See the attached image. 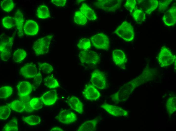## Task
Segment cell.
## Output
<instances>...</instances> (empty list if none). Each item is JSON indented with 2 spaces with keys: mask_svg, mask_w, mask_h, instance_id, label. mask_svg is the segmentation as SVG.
<instances>
[{
  "mask_svg": "<svg viewBox=\"0 0 176 131\" xmlns=\"http://www.w3.org/2000/svg\"><path fill=\"white\" fill-rule=\"evenodd\" d=\"M14 37L13 36H9L4 34L0 36V57L3 61H7L10 57Z\"/></svg>",
  "mask_w": 176,
  "mask_h": 131,
  "instance_id": "cell-1",
  "label": "cell"
},
{
  "mask_svg": "<svg viewBox=\"0 0 176 131\" xmlns=\"http://www.w3.org/2000/svg\"><path fill=\"white\" fill-rule=\"evenodd\" d=\"M115 32L125 41H132L134 37V29L131 25L125 21L116 29Z\"/></svg>",
  "mask_w": 176,
  "mask_h": 131,
  "instance_id": "cell-2",
  "label": "cell"
},
{
  "mask_svg": "<svg viewBox=\"0 0 176 131\" xmlns=\"http://www.w3.org/2000/svg\"><path fill=\"white\" fill-rule=\"evenodd\" d=\"M158 60L161 67H167L173 63H176V56L167 48L163 46L159 52Z\"/></svg>",
  "mask_w": 176,
  "mask_h": 131,
  "instance_id": "cell-3",
  "label": "cell"
},
{
  "mask_svg": "<svg viewBox=\"0 0 176 131\" xmlns=\"http://www.w3.org/2000/svg\"><path fill=\"white\" fill-rule=\"evenodd\" d=\"M53 37L52 35H48L38 39L34 43L33 48L37 55H43L48 52Z\"/></svg>",
  "mask_w": 176,
  "mask_h": 131,
  "instance_id": "cell-4",
  "label": "cell"
},
{
  "mask_svg": "<svg viewBox=\"0 0 176 131\" xmlns=\"http://www.w3.org/2000/svg\"><path fill=\"white\" fill-rule=\"evenodd\" d=\"M79 57L81 63L92 66L97 65L100 60L99 56L96 52L89 50L81 51Z\"/></svg>",
  "mask_w": 176,
  "mask_h": 131,
  "instance_id": "cell-5",
  "label": "cell"
},
{
  "mask_svg": "<svg viewBox=\"0 0 176 131\" xmlns=\"http://www.w3.org/2000/svg\"><path fill=\"white\" fill-rule=\"evenodd\" d=\"M91 43L97 49L107 50L110 48V41L107 36L102 33H99L91 38Z\"/></svg>",
  "mask_w": 176,
  "mask_h": 131,
  "instance_id": "cell-6",
  "label": "cell"
},
{
  "mask_svg": "<svg viewBox=\"0 0 176 131\" xmlns=\"http://www.w3.org/2000/svg\"><path fill=\"white\" fill-rule=\"evenodd\" d=\"M122 2L121 0H100L97 1L95 5L98 8L114 12L120 7Z\"/></svg>",
  "mask_w": 176,
  "mask_h": 131,
  "instance_id": "cell-7",
  "label": "cell"
},
{
  "mask_svg": "<svg viewBox=\"0 0 176 131\" xmlns=\"http://www.w3.org/2000/svg\"><path fill=\"white\" fill-rule=\"evenodd\" d=\"M90 81L93 86L100 89H105L107 86L106 78L104 74L98 69L92 73Z\"/></svg>",
  "mask_w": 176,
  "mask_h": 131,
  "instance_id": "cell-8",
  "label": "cell"
},
{
  "mask_svg": "<svg viewBox=\"0 0 176 131\" xmlns=\"http://www.w3.org/2000/svg\"><path fill=\"white\" fill-rule=\"evenodd\" d=\"M139 9L147 14H150L158 6L159 1L157 0H138L137 1Z\"/></svg>",
  "mask_w": 176,
  "mask_h": 131,
  "instance_id": "cell-9",
  "label": "cell"
},
{
  "mask_svg": "<svg viewBox=\"0 0 176 131\" xmlns=\"http://www.w3.org/2000/svg\"><path fill=\"white\" fill-rule=\"evenodd\" d=\"M56 117L60 122L66 124L73 123L77 120V115L74 113L66 109L61 111Z\"/></svg>",
  "mask_w": 176,
  "mask_h": 131,
  "instance_id": "cell-10",
  "label": "cell"
},
{
  "mask_svg": "<svg viewBox=\"0 0 176 131\" xmlns=\"http://www.w3.org/2000/svg\"><path fill=\"white\" fill-rule=\"evenodd\" d=\"M100 106L108 114L114 116H126L128 114L127 111L116 105L105 103L101 105Z\"/></svg>",
  "mask_w": 176,
  "mask_h": 131,
  "instance_id": "cell-11",
  "label": "cell"
},
{
  "mask_svg": "<svg viewBox=\"0 0 176 131\" xmlns=\"http://www.w3.org/2000/svg\"><path fill=\"white\" fill-rule=\"evenodd\" d=\"M83 94L85 99L91 101H96L101 96V93L97 88L91 84L85 85Z\"/></svg>",
  "mask_w": 176,
  "mask_h": 131,
  "instance_id": "cell-12",
  "label": "cell"
},
{
  "mask_svg": "<svg viewBox=\"0 0 176 131\" xmlns=\"http://www.w3.org/2000/svg\"><path fill=\"white\" fill-rule=\"evenodd\" d=\"M162 21L166 26L174 25L176 23V7L173 5L164 13Z\"/></svg>",
  "mask_w": 176,
  "mask_h": 131,
  "instance_id": "cell-13",
  "label": "cell"
},
{
  "mask_svg": "<svg viewBox=\"0 0 176 131\" xmlns=\"http://www.w3.org/2000/svg\"><path fill=\"white\" fill-rule=\"evenodd\" d=\"M17 88L18 94L20 99L29 96L33 89L32 84L29 82L23 81L17 85Z\"/></svg>",
  "mask_w": 176,
  "mask_h": 131,
  "instance_id": "cell-14",
  "label": "cell"
},
{
  "mask_svg": "<svg viewBox=\"0 0 176 131\" xmlns=\"http://www.w3.org/2000/svg\"><path fill=\"white\" fill-rule=\"evenodd\" d=\"M112 57L114 63L117 66L124 68L127 61V59L125 53L121 49H117L113 50Z\"/></svg>",
  "mask_w": 176,
  "mask_h": 131,
  "instance_id": "cell-15",
  "label": "cell"
},
{
  "mask_svg": "<svg viewBox=\"0 0 176 131\" xmlns=\"http://www.w3.org/2000/svg\"><path fill=\"white\" fill-rule=\"evenodd\" d=\"M57 91L52 90L44 93L40 98L45 105L50 106L54 104L57 101Z\"/></svg>",
  "mask_w": 176,
  "mask_h": 131,
  "instance_id": "cell-16",
  "label": "cell"
},
{
  "mask_svg": "<svg viewBox=\"0 0 176 131\" xmlns=\"http://www.w3.org/2000/svg\"><path fill=\"white\" fill-rule=\"evenodd\" d=\"M20 72L24 77L28 79L34 77L38 73L36 66L31 63L26 64L22 67Z\"/></svg>",
  "mask_w": 176,
  "mask_h": 131,
  "instance_id": "cell-17",
  "label": "cell"
},
{
  "mask_svg": "<svg viewBox=\"0 0 176 131\" xmlns=\"http://www.w3.org/2000/svg\"><path fill=\"white\" fill-rule=\"evenodd\" d=\"M23 30L25 33L27 35L34 36L38 32L39 26L36 21L28 20L26 21L24 25Z\"/></svg>",
  "mask_w": 176,
  "mask_h": 131,
  "instance_id": "cell-18",
  "label": "cell"
},
{
  "mask_svg": "<svg viewBox=\"0 0 176 131\" xmlns=\"http://www.w3.org/2000/svg\"><path fill=\"white\" fill-rule=\"evenodd\" d=\"M68 102L71 108L78 113L81 114L83 113V105L78 97L72 96L68 99Z\"/></svg>",
  "mask_w": 176,
  "mask_h": 131,
  "instance_id": "cell-19",
  "label": "cell"
},
{
  "mask_svg": "<svg viewBox=\"0 0 176 131\" xmlns=\"http://www.w3.org/2000/svg\"><path fill=\"white\" fill-rule=\"evenodd\" d=\"M14 17L17 29L18 36L19 37H22L24 36L23 25L24 22L23 14L20 11H17L15 13Z\"/></svg>",
  "mask_w": 176,
  "mask_h": 131,
  "instance_id": "cell-20",
  "label": "cell"
},
{
  "mask_svg": "<svg viewBox=\"0 0 176 131\" xmlns=\"http://www.w3.org/2000/svg\"><path fill=\"white\" fill-rule=\"evenodd\" d=\"M98 122L97 118L85 121L76 130L77 131H94L96 129Z\"/></svg>",
  "mask_w": 176,
  "mask_h": 131,
  "instance_id": "cell-21",
  "label": "cell"
},
{
  "mask_svg": "<svg viewBox=\"0 0 176 131\" xmlns=\"http://www.w3.org/2000/svg\"><path fill=\"white\" fill-rule=\"evenodd\" d=\"M80 10V11L88 20L94 21L97 19V17L94 10L86 4L83 3L82 4Z\"/></svg>",
  "mask_w": 176,
  "mask_h": 131,
  "instance_id": "cell-22",
  "label": "cell"
},
{
  "mask_svg": "<svg viewBox=\"0 0 176 131\" xmlns=\"http://www.w3.org/2000/svg\"><path fill=\"white\" fill-rule=\"evenodd\" d=\"M11 109L16 112L21 113L25 111L26 107L24 103L21 100H15L8 104Z\"/></svg>",
  "mask_w": 176,
  "mask_h": 131,
  "instance_id": "cell-23",
  "label": "cell"
},
{
  "mask_svg": "<svg viewBox=\"0 0 176 131\" xmlns=\"http://www.w3.org/2000/svg\"><path fill=\"white\" fill-rule=\"evenodd\" d=\"M36 15L38 18L42 19H46L50 17L48 8L44 5H41L38 8Z\"/></svg>",
  "mask_w": 176,
  "mask_h": 131,
  "instance_id": "cell-24",
  "label": "cell"
},
{
  "mask_svg": "<svg viewBox=\"0 0 176 131\" xmlns=\"http://www.w3.org/2000/svg\"><path fill=\"white\" fill-rule=\"evenodd\" d=\"M27 53L23 49H18L14 53L13 59L16 62H19L24 60L26 57Z\"/></svg>",
  "mask_w": 176,
  "mask_h": 131,
  "instance_id": "cell-25",
  "label": "cell"
},
{
  "mask_svg": "<svg viewBox=\"0 0 176 131\" xmlns=\"http://www.w3.org/2000/svg\"><path fill=\"white\" fill-rule=\"evenodd\" d=\"M133 17L134 20L138 24H141L146 19L145 13L142 10L137 9L133 12Z\"/></svg>",
  "mask_w": 176,
  "mask_h": 131,
  "instance_id": "cell-26",
  "label": "cell"
},
{
  "mask_svg": "<svg viewBox=\"0 0 176 131\" xmlns=\"http://www.w3.org/2000/svg\"><path fill=\"white\" fill-rule=\"evenodd\" d=\"M22 120L30 125H35L39 124L41 122V119L39 116L32 115L23 117Z\"/></svg>",
  "mask_w": 176,
  "mask_h": 131,
  "instance_id": "cell-27",
  "label": "cell"
},
{
  "mask_svg": "<svg viewBox=\"0 0 176 131\" xmlns=\"http://www.w3.org/2000/svg\"><path fill=\"white\" fill-rule=\"evenodd\" d=\"M45 85L50 89H53L59 86V83L56 79L52 76H49L44 79Z\"/></svg>",
  "mask_w": 176,
  "mask_h": 131,
  "instance_id": "cell-28",
  "label": "cell"
},
{
  "mask_svg": "<svg viewBox=\"0 0 176 131\" xmlns=\"http://www.w3.org/2000/svg\"><path fill=\"white\" fill-rule=\"evenodd\" d=\"M18 130L17 119L15 118L9 121L4 127L3 131H17Z\"/></svg>",
  "mask_w": 176,
  "mask_h": 131,
  "instance_id": "cell-29",
  "label": "cell"
},
{
  "mask_svg": "<svg viewBox=\"0 0 176 131\" xmlns=\"http://www.w3.org/2000/svg\"><path fill=\"white\" fill-rule=\"evenodd\" d=\"M15 4L11 0H4L1 2V8L4 11L9 12L11 11L14 7Z\"/></svg>",
  "mask_w": 176,
  "mask_h": 131,
  "instance_id": "cell-30",
  "label": "cell"
},
{
  "mask_svg": "<svg viewBox=\"0 0 176 131\" xmlns=\"http://www.w3.org/2000/svg\"><path fill=\"white\" fill-rule=\"evenodd\" d=\"M2 23L4 26L7 29L11 28L16 25L14 17L9 16L4 17L2 19Z\"/></svg>",
  "mask_w": 176,
  "mask_h": 131,
  "instance_id": "cell-31",
  "label": "cell"
},
{
  "mask_svg": "<svg viewBox=\"0 0 176 131\" xmlns=\"http://www.w3.org/2000/svg\"><path fill=\"white\" fill-rule=\"evenodd\" d=\"M75 22L77 24L83 25L87 22V19L80 11L76 12L74 17Z\"/></svg>",
  "mask_w": 176,
  "mask_h": 131,
  "instance_id": "cell-32",
  "label": "cell"
},
{
  "mask_svg": "<svg viewBox=\"0 0 176 131\" xmlns=\"http://www.w3.org/2000/svg\"><path fill=\"white\" fill-rule=\"evenodd\" d=\"M13 88L9 86L1 87L0 88V98L5 99L10 96L13 92Z\"/></svg>",
  "mask_w": 176,
  "mask_h": 131,
  "instance_id": "cell-33",
  "label": "cell"
},
{
  "mask_svg": "<svg viewBox=\"0 0 176 131\" xmlns=\"http://www.w3.org/2000/svg\"><path fill=\"white\" fill-rule=\"evenodd\" d=\"M10 108L8 105L0 107V119L6 120L9 117L11 113Z\"/></svg>",
  "mask_w": 176,
  "mask_h": 131,
  "instance_id": "cell-34",
  "label": "cell"
},
{
  "mask_svg": "<svg viewBox=\"0 0 176 131\" xmlns=\"http://www.w3.org/2000/svg\"><path fill=\"white\" fill-rule=\"evenodd\" d=\"M77 46L78 48L82 50H88L91 48V42L88 39H82L79 41Z\"/></svg>",
  "mask_w": 176,
  "mask_h": 131,
  "instance_id": "cell-35",
  "label": "cell"
},
{
  "mask_svg": "<svg viewBox=\"0 0 176 131\" xmlns=\"http://www.w3.org/2000/svg\"><path fill=\"white\" fill-rule=\"evenodd\" d=\"M30 103L31 106L34 110L40 109L42 107L43 103L40 98L34 97L30 101Z\"/></svg>",
  "mask_w": 176,
  "mask_h": 131,
  "instance_id": "cell-36",
  "label": "cell"
},
{
  "mask_svg": "<svg viewBox=\"0 0 176 131\" xmlns=\"http://www.w3.org/2000/svg\"><path fill=\"white\" fill-rule=\"evenodd\" d=\"M38 63L39 69L45 74L50 73L53 71V67L48 63H41L39 62Z\"/></svg>",
  "mask_w": 176,
  "mask_h": 131,
  "instance_id": "cell-37",
  "label": "cell"
},
{
  "mask_svg": "<svg viewBox=\"0 0 176 131\" xmlns=\"http://www.w3.org/2000/svg\"><path fill=\"white\" fill-rule=\"evenodd\" d=\"M172 0H159L158 8L160 11H164L168 8Z\"/></svg>",
  "mask_w": 176,
  "mask_h": 131,
  "instance_id": "cell-38",
  "label": "cell"
},
{
  "mask_svg": "<svg viewBox=\"0 0 176 131\" xmlns=\"http://www.w3.org/2000/svg\"><path fill=\"white\" fill-rule=\"evenodd\" d=\"M137 5V1L135 0H127L124 6L130 13H132L135 10Z\"/></svg>",
  "mask_w": 176,
  "mask_h": 131,
  "instance_id": "cell-39",
  "label": "cell"
},
{
  "mask_svg": "<svg viewBox=\"0 0 176 131\" xmlns=\"http://www.w3.org/2000/svg\"><path fill=\"white\" fill-rule=\"evenodd\" d=\"M30 99L29 96L24 98L20 99V100L23 102L25 105L26 107V112L28 113L32 112L35 110L30 106Z\"/></svg>",
  "mask_w": 176,
  "mask_h": 131,
  "instance_id": "cell-40",
  "label": "cell"
},
{
  "mask_svg": "<svg viewBox=\"0 0 176 131\" xmlns=\"http://www.w3.org/2000/svg\"><path fill=\"white\" fill-rule=\"evenodd\" d=\"M42 80V77L40 71H39L34 77L33 80L34 84L37 86H39Z\"/></svg>",
  "mask_w": 176,
  "mask_h": 131,
  "instance_id": "cell-41",
  "label": "cell"
},
{
  "mask_svg": "<svg viewBox=\"0 0 176 131\" xmlns=\"http://www.w3.org/2000/svg\"><path fill=\"white\" fill-rule=\"evenodd\" d=\"M51 1L56 6L60 7L65 6L67 2L66 0H52Z\"/></svg>",
  "mask_w": 176,
  "mask_h": 131,
  "instance_id": "cell-42",
  "label": "cell"
},
{
  "mask_svg": "<svg viewBox=\"0 0 176 131\" xmlns=\"http://www.w3.org/2000/svg\"><path fill=\"white\" fill-rule=\"evenodd\" d=\"M50 131H64V130L61 128L56 127L51 128L50 130Z\"/></svg>",
  "mask_w": 176,
  "mask_h": 131,
  "instance_id": "cell-43",
  "label": "cell"
}]
</instances>
